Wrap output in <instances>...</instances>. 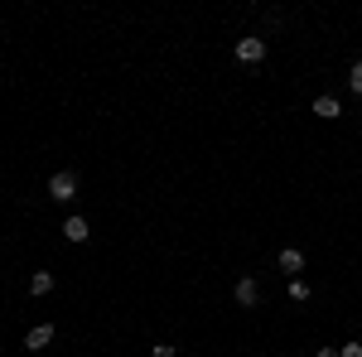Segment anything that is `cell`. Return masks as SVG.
Returning a JSON list of instances; mask_svg holds the SVG:
<instances>
[{
  "label": "cell",
  "mask_w": 362,
  "mask_h": 357,
  "mask_svg": "<svg viewBox=\"0 0 362 357\" xmlns=\"http://www.w3.org/2000/svg\"><path fill=\"white\" fill-rule=\"evenodd\" d=\"M338 357H362V343H343V348H338Z\"/></svg>",
  "instance_id": "7c38bea8"
},
{
  "label": "cell",
  "mask_w": 362,
  "mask_h": 357,
  "mask_svg": "<svg viewBox=\"0 0 362 357\" xmlns=\"http://www.w3.org/2000/svg\"><path fill=\"white\" fill-rule=\"evenodd\" d=\"M54 290V271H34L29 275V295H49Z\"/></svg>",
  "instance_id": "52a82bcc"
},
{
  "label": "cell",
  "mask_w": 362,
  "mask_h": 357,
  "mask_svg": "<svg viewBox=\"0 0 362 357\" xmlns=\"http://www.w3.org/2000/svg\"><path fill=\"white\" fill-rule=\"evenodd\" d=\"M49 343H54V324H39V329L25 333V348H29V353H44Z\"/></svg>",
  "instance_id": "3957f363"
},
{
  "label": "cell",
  "mask_w": 362,
  "mask_h": 357,
  "mask_svg": "<svg viewBox=\"0 0 362 357\" xmlns=\"http://www.w3.org/2000/svg\"><path fill=\"white\" fill-rule=\"evenodd\" d=\"M280 271H285V275H300V271H305V251L285 247V251H280Z\"/></svg>",
  "instance_id": "8992f818"
},
{
  "label": "cell",
  "mask_w": 362,
  "mask_h": 357,
  "mask_svg": "<svg viewBox=\"0 0 362 357\" xmlns=\"http://www.w3.org/2000/svg\"><path fill=\"white\" fill-rule=\"evenodd\" d=\"M63 237H68V242H87V237H92V227H87V218H78V213H73V218L63 222Z\"/></svg>",
  "instance_id": "5b68a950"
},
{
  "label": "cell",
  "mask_w": 362,
  "mask_h": 357,
  "mask_svg": "<svg viewBox=\"0 0 362 357\" xmlns=\"http://www.w3.org/2000/svg\"><path fill=\"white\" fill-rule=\"evenodd\" d=\"M348 87H353V92H358V97H362V58H358V63H353V73H348Z\"/></svg>",
  "instance_id": "30bf717a"
},
{
  "label": "cell",
  "mask_w": 362,
  "mask_h": 357,
  "mask_svg": "<svg viewBox=\"0 0 362 357\" xmlns=\"http://www.w3.org/2000/svg\"><path fill=\"white\" fill-rule=\"evenodd\" d=\"M290 300H295V304L309 300V285H305V280H290Z\"/></svg>",
  "instance_id": "9c48e42d"
},
{
  "label": "cell",
  "mask_w": 362,
  "mask_h": 357,
  "mask_svg": "<svg viewBox=\"0 0 362 357\" xmlns=\"http://www.w3.org/2000/svg\"><path fill=\"white\" fill-rule=\"evenodd\" d=\"M314 116L334 121V116H338V97H329V92H324V97H314Z\"/></svg>",
  "instance_id": "ba28073f"
},
{
  "label": "cell",
  "mask_w": 362,
  "mask_h": 357,
  "mask_svg": "<svg viewBox=\"0 0 362 357\" xmlns=\"http://www.w3.org/2000/svg\"><path fill=\"white\" fill-rule=\"evenodd\" d=\"M49 193H54V203H68V198H78V174H73V169H58L54 179H49Z\"/></svg>",
  "instance_id": "6da1fadb"
},
{
  "label": "cell",
  "mask_w": 362,
  "mask_h": 357,
  "mask_svg": "<svg viewBox=\"0 0 362 357\" xmlns=\"http://www.w3.org/2000/svg\"><path fill=\"white\" fill-rule=\"evenodd\" d=\"M237 58H242V63H261V58H266V39H256V34L237 39Z\"/></svg>",
  "instance_id": "7a4b0ae2"
},
{
  "label": "cell",
  "mask_w": 362,
  "mask_h": 357,
  "mask_svg": "<svg viewBox=\"0 0 362 357\" xmlns=\"http://www.w3.org/2000/svg\"><path fill=\"white\" fill-rule=\"evenodd\" d=\"M232 295H237V304H242V309H256V300H261V290H256V280H251V275H242V280H237V290H232Z\"/></svg>",
  "instance_id": "277c9868"
},
{
  "label": "cell",
  "mask_w": 362,
  "mask_h": 357,
  "mask_svg": "<svg viewBox=\"0 0 362 357\" xmlns=\"http://www.w3.org/2000/svg\"><path fill=\"white\" fill-rule=\"evenodd\" d=\"M179 353V348H169V343H155V348H150V357H174Z\"/></svg>",
  "instance_id": "8fae6325"
},
{
  "label": "cell",
  "mask_w": 362,
  "mask_h": 357,
  "mask_svg": "<svg viewBox=\"0 0 362 357\" xmlns=\"http://www.w3.org/2000/svg\"><path fill=\"white\" fill-rule=\"evenodd\" d=\"M314 357H338V353H334V348H319V353H314Z\"/></svg>",
  "instance_id": "4fadbf2b"
}]
</instances>
